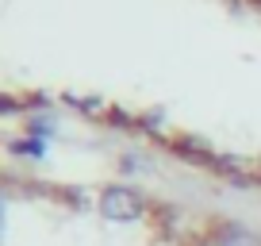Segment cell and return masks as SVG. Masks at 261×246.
<instances>
[{"label": "cell", "instance_id": "3", "mask_svg": "<svg viewBox=\"0 0 261 246\" xmlns=\"http://www.w3.org/2000/svg\"><path fill=\"white\" fill-rule=\"evenodd\" d=\"M12 150H16V154H31V158H42V154H46V142H42L39 135H31V139H23V142H12Z\"/></svg>", "mask_w": 261, "mask_h": 246}, {"label": "cell", "instance_id": "1", "mask_svg": "<svg viewBox=\"0 0 261 246\" xmlns=\"http://www.w3.org/2000/svg\"><path fill=\"white\" fill-rule=\"evenodd\" d=\"M142 212H146V208H142V196L123 189V185H112V189L100 192V215H104V219L130 223V219H139Z\"/></svg>", "mask_w": 261, "mask_h": 246}, {"label": "cell", "instance_id": "2", "mask_svg": "<svg viewBox=\"0 0 261 246\" xmlns=\"http://www.w3.org/2000/svg\"><path fill=\"white\" fill-rule=\"evenodd\" d=\"M219 246H261V238L246 227H223L219 231Z\"/></svg>", "mask_w": 261, "mask_h": 246}]
</instances>
